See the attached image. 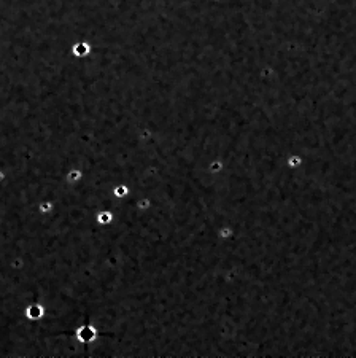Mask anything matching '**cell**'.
Wrapping results in <instances>:
<instances>
[{
	"label": "cell",
	"mask_w": 356,
	"mask_h": 358,
	"mask_svg": "<svg viewBox=\"0 0 356 358\" xmlns=\"http://www.w3.org/2000/svg\"><path fill=\"white\" fill-rule=\"evenodd\" d=\"M40 210H42V212H48V210H51V204H48V202L42 204V205H40Z\"/></svg>",
	"instance_id": "277c9868"
},
{
	"label": "cell",
	"mask_w": 356,
	"mask_h": 358,
	"mask_svg": "<svg viewBox=\"0 0 356 358\" xmlns=\"http://www.w3.org/2000/svg\"><path fill=\"white\" fill-rule=\"evenodd\" d=\"M76 337L80 339L81 342H91L94 337H96V330H94L92 326H89V325H84V326H81V328L76 331Z\"/></svg>",
	"instance_id": "6da1fadb"
},
{
	"label": "cell",
	"mask_w": 356,
	"mask_h": 358,
	"mask_svg": "<svg viewBox=\"0 0 356 358\" xmlns=\"http://www.w3.org/2000/svg\"><path fill=\"white\" fill-rule=\"evenodd\" d=\"M26 314H27V317L30 318V320H37V318H42V317H43L45 310H43L42 306L34 304V306H30V307L26 310Z\"/></svg>",
	"instance_id": "7a4b0ae2"
},
{
	"label": "cell",
	"mask_w": 356,
	"mask_h": 358,
	"mask_svg": "<svg viewBox=\"0 0 356 358\" xmlns=\"http://www.w3.org/2000/svg\"><path fill=\"white\" fill-rule=\"evenodd\" d=\"M110 220H112V215H110L108 212H104V213L99 215V221H100V223H107V221H110Z\"/></svg>",
	"instance_id": "3957f363"
}]
</instances>
